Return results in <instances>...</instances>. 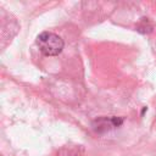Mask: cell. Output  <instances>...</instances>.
Returning <instances> with one entry per match:
<instances>
[{
    "label": "cell",
    "instance_id": "obj_1",
    "mask_svg": "<svg viewBox=\"0 0 156 156\" xmlns=\"http://www.w3.org/2000/svg\"><path fill=\"white\" fill-rule=\"evenodd\" d=\"M37 45L44 55L55 56L62 51L63 40L55 33L43 32L37 37Z\"/></svg>",
    "mask_w": 156,
    "mask_h": 156
}]
</instances>
